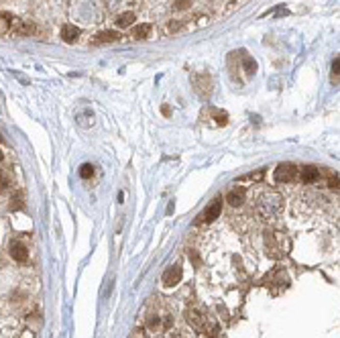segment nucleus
<instances>
[{
    "label": "nucleus",
    "mask_w": 340,
    "mask_h": 338,
    "mask_svg": "<svg viewBox=\"0 0 340 338\" xmlns=\"http://www.w3.org/2000/svg\"><path fill=\"white\" fill-rule=\"evenodd\" d=\"M283 212V198L277 191H265L257 200V214L263 220H275Z\"/></svg>",
    "instance_id": "f257e3e1"
},
{
    "label": "nucleus",
    "mask_w": 340,
    "mask_h": 338,
    "mask_svg": "<svg viewBox=\"0 0 340 338\" xmlns=\"http://www.w3.org/2000/svg\"><path fill=\"white\" fill-rule=\"evenodd\" d=\"M265 245H267V249H269V251H267L269 257H273V259L283 257L285 251H287V243H285V238H283L281 232H267V234H265Z\"/></svg>",
    "instance_id": "f03ea898"
},
{
    "label": "nucleus",
    "mask_w": 340,
    "mask_h": 338,
    "mask_svg": "<svg viewBox=\"0 0 340 338\" xmlns=\"http://www.w3.org/2000/svg\"><path fill=\"white\" fill-rule=\"evenodd\" d=\"M220 212H222V200L220 198H216L212 204H210V208H206L200 216H198V224H204V222H212V220H216L218 216H220Z\"/></svg>",
    "instance_id": "7ed1b4c3"
},
{
    "label": "nucleus",
    "mask_w": 340,
    "mask_h": 338,
    "mask_svg": "<svg viewBox=\"0 0 340 338\" xmlns=\"http://www.w3.org/2000/svg\"><path fill=\"white\" fill-rule=\"evenodd\" d=\"M296 175H298V167L294 163H281V165H277V169H275V181H279V183L294 181Z\"/></svg>",
    "instance_id": "20e7f679"
},
{
    "label": "nucleus",
    "mask_w": 340,
    "mask_h": 338,
    "mask_svg": "<svg viewBox=\"0 0 340 338\" xmlns=\"http://www.w3.org/2000/svg\"><path fill=\"white\" fill-rule=\"evenodd\" d=\"M181 277H183L181 267H179V265H171L169 269L163 273V283H165L167 287H173V285H177V283L181 281Z\"/></svg>",
    "instance_id": "39448f33"
},
{
    "label": "nucleus",
    "mask_w": 340,
    "mask_h": 338,
    "mask_svg": "<svg viewBox=\"0 0 340 338\" xmlns=\"http://www.w3.org/2000/svg\"><path fill=\"white\" fill-rule=\"evenodd\" d=\"M8 253H10V257H12L14 261H18V263H25V261H27V257H29V251H27V247H25L22 243H18V240L10 243V247H8Z\"/></svg>",
    "instance_id": "423d86ee"
},
{
    "label": "nucleus",
    "mask_w": 340,
    "mask_h": 338,
    "mask_svg": "<svg viewBox=\"0 0 340 338\" xmlns=\"http://www.w3.org/2000/svg\"><path fill=\"white\" fill-rule=\"evenodd\" d=\"M300 177H302L304 183H314L320 177V169L314 167V165H304L300 169Z\"/></svg>",
    "instance_id": "0eeeda50"
},
{
    "label": "nucleus",
    "mask_w": 340,
    "mask_h": 338,
    "mask_svg": "<svg viewBox=\"0 0 340 338\" xmlns=\"http://www.w3.org/2000/svg\"><path fill=\"white\" fill-rule=\"evenodd\" d=\"M245 189L242 187H234V189H230L228 191V196H226V202L230 204V206H242V202H245Z\"/></svg>",
    "instance_id": "6e6552de"
},
{
    "label": "nucleus",
    "mask_w": 340,
    "mask_h": 338,
    "mask_svg": "<svg viewBox=\"0 0 340 338\" xmlns=\"http://www.w3.org/2000/svg\"><path fill=\"white\" fill-rule=\"evenodd\" d=\"M61 37H63L65 43H74V41L80 37V29H78L76 25H63V29H61Z\"/></svg>",
    "instance_id": "1a4fd4ad"
},
{
    "label": "nucleus",
    "mask_w": 340,
    "mask_h": 338,
    "mask_svg": "<svg viewBox=\"0 0 340 338\" xmlns=\"http://www.w3.org/2000/svg\"><path fill=\"white\" fill-rule=\"evenodd\" d=\"M187 322L196 328V330H204V318L198 314V312H193V310H187Z\"/></svg>",
    "instance_id": "9d476101"
},
{
    "label": "nucleus",
    "mask_w": 340,
    "mask_h": 338,
    "mask_svg": "<svg viewBox=\"0 0 340 338\" xmlns=\"http://www.w3.org/2000/svg\"><path fill=\"white\" fill-rule=\"evenodd\" d=\"M149 35H151V25H141V27H137L135 31H133V37L137 39V41H145V39H149Z\"/></svg>",
    "instance_id": "9b49d317"
},
{
    "label": "nucleus",
    "mask_w": 340,
    "mask_h": 338,
    "mask_svg": "<svg viewBox=\"0 0 340 338\" xmlns=\"http://www.w3.org/2000/svg\"><path fill=\"white\" fill-rule=\"evenodd\" d=\"M120 39V35L116 33V31H104V33H100L98 37H96V43L100 45V43H112V41H118Z\"/></svg>",
    "instance_id": "f8f14e48"
},
{
    "label": "nucleus",
    "mask_w": 340,
    "mask_h": 338,
    "mask_svg": "<svg viewBox=\"0 0 340 338\" xmlns=\"http://www.w3.org/2000/svg\"><path fill=\"white\" fill-rule=\"evenodd\" d=\"M135 22V12H125V14H120L118 18H116V25L118 27H131Z\"/></svg>",
    "instance_id": "ddd939ff"
},
{
    "label": "nucleus",
    "mask_w": 340,
    "mask_h": 338,
    "mask_svg": "<svg viewBox=\"0 0 340 338\" xmlns=\"http://www.w3.org/2000/svg\"><path fill=\"white\" fill-rule=\"evenodd\" d=\"M242 65H245V71H247L249 76H253V74L257 71V63H255V59H251L249 55H242Z\"/></svg>",
    "instance_id": "4468645a"
},
{
    "label": "nucleus",
    "mask_w": 340,
    "mask_h": 338,
    "mask_svg": "<svg viewBox=\"0 0 340 338\" xmlns=\"http://www.w3.org/2000/svg\"><path fill=\"white\" fill-rule=\"evenodd\" d=\"M10 14L8 12H0V33H6L10 29Z\"/></svg>",
    "instance_id": "2eb2a0df"
},
{
    "label": "nucleus",
    "mask_w": 340,
    "mask_h": 338,
    "mask_svg": "<svg viewBox=\"0 0 340 338\" xmlns=\"http://www.w3.org/2000/svg\"><path fill=\"white\" fill-rule=\"evenodd\" d=\"M10 187V175L8 171H0V194H4Z\"/></svg>",
    "instance_id": "dca6fc26"
},
{
    "label": "nucleus",
    "mask_w": 340,
    "mask_h": 338,
    "mask_svg": "<svg viewBox=\"0 0 340 338\" xmlns=\"http://www.w3.org/2000/svg\"><path fill=\"white\" fill-rule=\"evenodd\" d=\"M18 208H22V191H16L10 200V210H18Z\"/></svg>",
    "instance_id": "f3484780"
},
{
    "label": "nucleus",
    "mask_w": 340,
    "mask_h": 338,
    "mask_svg": "<svg viewBox=\"0 0 340 338\" xmlns=\"http://www.w3.org/2000/svg\"><path fill=\"white\" fill-rule=\"evenodd\" d=\"M80 175L84 177V179H88V177H92L94 175V167L90 165V163H84L82 167H80Z\"/></svg>",
    "instance_id": "a211bd4d"
},
{
    "label": "nucleus",
    "mask_w": 340,
    "mask_h": 338,
    "mask_svg": "<svg viewBox=\"0 0 340 338\" xmlns=\"http://www.w3.org/2000/svg\"><path fill=\"white\" fill-rule=\"evenodd\" d=\"M263 175H265V171L261 169V171H257V173H249V175L240 177V181H245V179H255V181H259V179H263Z\"/></svg>",
    "instance_id": "6ab92c4d"
},
{
    "label": "nucleus",
    "mask_w": 340,
    "mask_h": 338,
    "mask_svg": "<svg viewBox=\"0 0 340 338\" xmlns=\"http://www.w3.org/2000/svg\"><path fill=\"white\" fill-rule=\"evenodd\" d=\"M338 69H340V61H338V57L332 61V74H334V78L338 80Z\"/></svg>",
    "instance_id": "aec40b11"
},
{
    "label": "nucleus",
    "mask_w": 340,
    "mask_h": 338,
    "mask_svg": "<svg viewBox=\"0 0 340 338\" xmlns=\"http://www.w3.org/2000/svg\"><path fill=\"white\" fill-rule=\"evenodd\" d=\"M189 2H191V0H177V2H175V8L183 10V8H185V4H189Z\"/></svg>",
    "instance_id": "412c9836"
},
{
    "label": "nucleus",
    "mask_w": 340,
    "mask_h": 338,
    "mask_svg": "<svg viewBox=\"0 0 340 338\" xmlns=\"http://www.w3.org/2000/svg\"><path fill=\"white\" fill-rule=\"evenodd\" d=\"M0 163H2V151H0Z\"/></svg>",
    "instance_id": "4be33fe9"
},
{
    "label": "nucleus",
    "mask_w": 340,
    "mask_h": 338,
    "mask_svg": "<svg viewBox=\"0 0 340 338\" xmlns=\"http://www.w3.org/2000/svg\"><path fill=\"white\" fill-rule=\"evenodd\" d=\"M0 141H2V137H0Z\"/></svg>",
    "instance_id": "5701e85b"
}]
</instances>
